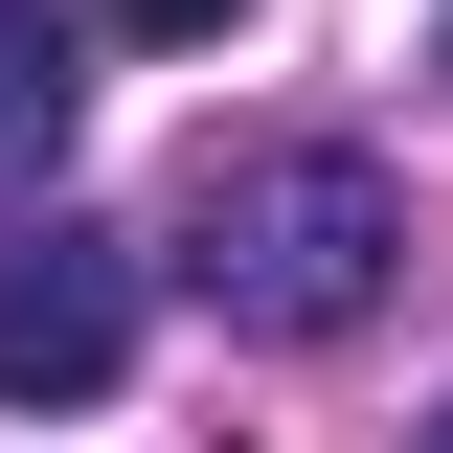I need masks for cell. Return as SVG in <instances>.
<instances>
[{"label":"cell","mask_w":453,"mask_h":453,"mask_svg":"<svg viewBox=\"0 0 453 453\" xmlns=\"http://www.w3.org/2000/svg\"><path fill=\"white\" fill-rule=\"evenodd\" d=\"M386 273H408V181L363 136H250L181 181V295L226 340H340V318H386Z\"/></svg>","instance_id":"cell-1"},{"label":"cell","mask_w":453,"mask_h":453,"mask_svg":"<svg viewBox=\"0 0 453 453\" xmlns=\"http://www.w3.org/2000/svg\"><path fill=\"white\" fill-rule=\"evenodd\" d=\"M408 453H453V408H431V431H408Z\"/></svg>","instance_id":"cell-5"},{"label":"cell","mask_w":453,"mask_h":453,"mask_svg":"<svg viewBox=\"0 0 453 453\" xmlns=\"http://www.w3.org/2000/svg\"><path fill=\"white\" fill-rule=\"evenodd\" d=\"M68 113H91L68 0H0V181H46V159H68Z\"/></svg>","instance_id":"cell-3"},{"label":"cell","mask_w":453,"mask_h":453,"mask_svg":"<svg viewBox=\"0 0 453 453\" xmlns=\"http://www.w3.org/2000/svg\"><path fill=\"white\" fill-rule=\"evenodd\" d=\"M91 23H136V46H226L250 0H91Z\"/></svg>","instance_id":"cell-4"},{"label":"cell","mask_w":453,"mask_h":453,"mask_svg":"<svg viewBox=\"0 0 453 453\" xmlns=\"http://www.w3.org/2000/svg\"><path fill=\"white\" fill-rule=\"evenodd\" d=\"M113 363H136V250L91 204L0 226V408H113Z\"/></svg>","instance_id":"cell-2"}]
</instances>
